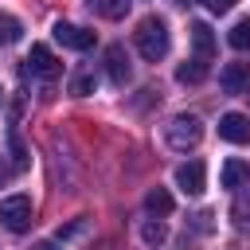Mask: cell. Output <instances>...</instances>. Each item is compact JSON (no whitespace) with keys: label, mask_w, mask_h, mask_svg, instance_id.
I'll return each mask as SVG.
<instances>
[{"label":"cell","mask_w":250,"mask_h":250,"mask_svg":"<svg viewBox=\"0 0 250 250\" xmlns=\"http://www.w3.org/2000/svg\"><path fill=\"white\" fill-rule=\"evenodd\" d=\"M133 43H137L141 59H148V62H160V59L168 55V47H172L168 23H164V20H156V16L141 20V23H137V31H133Z\"/></svg>","instance_id":"6da1fadb"},{"label":"cell","mask_w":250,"mask_h":250,"mask_svg":"<svg viewBox=\"0 0 250 250\" xmlns=\"http://www.w3.org/2000/svg\"><path fill=\"white\" fill-rule=\"evenodd\" d=\"M164 137H168V145H172L176 152H188V148H195V145L203 141V121H199L195 113H176V117L164 125Z\"/></svg>","instance_id":"7a4b0ae2"},{"label":"cell","mask_w":250,"mask_h":250,"mask_svg":"<svg viewBox=\"0 0 250 250\" xmlns=\"http://www.w3.org/2000/svg\"><path fill=\"white\" fill-rule=\"evenodd\" d=\"M0 223L8 227V230H27L31 227V199L27 195H8V199H0Z\"/></svg>","instance_id":"3957f363"},{"label":"cell","mask_w":250,"mask_h":250,"mask_svg":"<svg viewBox=\"0 0 250 250\" xmlns=\"http://www.w3.org/2000/svg\"><path fill=\"white\" fill-rule=\"evenodd\" d=\"M27 66H31L39 78H59V70H62V62L55 59V51H51L47 43H31V51H27Z\"/></svg>","instance_id":"277c9868"},{"label":"cell","mask_w":250,"mask_h":250,"mask_svg":"<svg viewBox=\"0 0 250 250\" xmlns=\"http://www.w3.org/2000/svg\"><path fill=\"white\" fill-rule=\"evenodd\" d=\"M105 70H109V82L113 86H125L133 78V62H129V55H125L121 43H109L105 47Z\"/></svg>","instance_id":"5b68a950"},{"label":"cell","mask_w":250,"mask_h":250,"mask_svg":"<svg viewBox=\"0 0 250 250\" xmlns=\"http://www.w3.org/2000/svg\"><path fill=\"white\" fill-rule=\"evenodd\" d=\"M55 39H59L62 47H70V51H90V47H94V31H86V27H78V23H66V20L55 23Z\"/></svg>","instance_id":"8992f818"},{"label":"cell","mask_w":250,"mask_h":250,"mask_svg":"<svg viewBox=\"0 0 250 250\" xmlns=\"http://www.w3.org/2000/svg\"><path fill=\"white\" fill-rule=\"evenodd\" d=\"M219 137L230 145H246L250 141V117L246 113H223L219 117Z\"/></svg>","instance_id":"52a82bcc"},{"label":"cell","mask_w":250,"mask_h":250,"mask_svg":"<svg viewBox=\"0 0 250 250\" xmlns=\"http://www.w3.org/2000/svg\"><path fill=\"white\" fill-rule=\"evenodd\" d=\"M176 184H180V191L199 195L203 184H207V168H203V160H188V164H180V168H176Z\"/></svg>","instance_id":"ba28073f"},{"label":"cell","mask_w":250,"mask_h":250,"mask_svg":"<svg viewBox=\"0 0 250 250\" xmlns=\"http://www.w3.org/2000/svg\"><path fill=\"white\" fill-rule=\"evenodd\" d=\"M246 82H250V62H227V66L219 70V86H223L227 94H242Z\"/></svg>","instance_id":"9c48e42d"},{"label":"cell","mask_w":250,"mask_h":250,"mask_svg":"<svg viewBox=\"0 0 250 250\" xmlns=\"http://www.w3.org/2000/svg\"><path fill=\"white\" fill-rule=\"evenodd\" d=\"M242 184H250V164L238 160V156H230V160L223 164V172H219V188L234 191V188H242Z\"/></svg>","instance_id":"30bf717a"},{"label":"cell","mask_w":250,"mask_h":250,"mask_svg":"<svg viewBox=\"0 0 250 250\" xmlns=\"http://www.w3.org/2000/svg\"><path fill=\"white\" fill-rule=\"evenodd\" d=\"M203 78H207V59H199V55L176 66V82H184V86H199Z\"/></svg>","instance_id":"8fae6325"},{"label":"cell","mask_w":250,"mask_h":250,"mask_svg":"<svg viewBox=\"0 0 250 250\" xmlns=\"http://www.w3.org/2000/svg\"><path fill=\"white\" fill-rule=\"evenodd\" d=\"M191 43H195V55L199 59H211L215 55V31L207 23H191Z\"/></svg>","instance_id":"7c38bea8"},{"label":"cell","mask_w":250,"mask_h":250,"mask_svg":"<svg viewBox=\"0 0 250 250\" xmlns=\"http://www.w3.org/2000/svg\"><path fill=\"white\" fill-rule=\"evenodd\" d=\"M86 4H90V12H98L105 20H121L129 12V0H86Z\"/></svg>","instance_id":"4fadbf2b"},{"label":"cell","mask_w":250,"mask_h":250,"mask_svg":"<svg viewBox=\"0 0 250 250\" xmlns=\"http://www.w3.org/2000/svg\"><path fill=\"white\" fill-rule=\"evenodd\" d=\"M145 207H148L152 215H172V207H176V203H172V195H168L164 188H152V191L145 195Z\"/></svg>","instance_id":"5bb4252c"},{"label":"cell","mask_w":250,"mask_h":250,"mask_svg":"<svg viewBox=\"0 0 250 250\" xmlns=\"http://www.w3.org/2000/svg\"><path fill=\"white\" fill-rule=\"evenodd\" d=\"M141 238H145L148 246H160V242L168 238V227H164V219H145V223H141Z\"/></svg>","instance_id":"9a60e30c"},{"label":"cell","mask_w":250,"mask_h":250,"mask_svg":"<svg viewBox=\"0 0 250 250\" xmlns=\"http://www.w3.org/2000/svg\"><path fill=\"white\" fill-rule=\"evenodd\" d=\"M227 43H230L234 51H250V16H246V20H238V23L227 31Z\"/></svg>","instance_id":"2e32d148"},{"label":"cell","mask_w":250,"mask_h":250,"mask_svg":"<svg viewBox=\"0 0 250 250\" xmlns=\"http://www.w3.org/2000/svg\"><path fill=\"white\" fill-rule=\"evenodd\" d=\"M23 35V23L16 20V16H8V12H0V47H8V43H16Z\"/></svg>","instance_id":"e0dca14e"},{"label":"cell","mask_w":250,"mask_h":250,"mask_svg":"<svg viewBox=\"0 0 250 250\" xmlns=\"http://www.w3.org/2000/svg\"><path fill=\"white\" fill-rule=\"evenodd\" d=\"M230 215H234V223H238V227H246V230H250V195H238Z\"/></svg>","instance_id":"ac0fdd59"},{"label":"cell","mask_w":250,"mask_h":250,"mask_svg":"<svg viewBox=\"0 0 250 250\" xmlns=\"http://www.w3.org/2000/svg\"><path fill=\"white\" fill-rule=\"evenodd\" d=\"M94 86H98V78H94L90 70H86V74H78V78L70 82V90H74L78 98H86V94H94Z\"/></svg>","instance_id":"d6986e66"},{"label":"cell","mask_w":250,"mask_h":250,"mask_svg":"<svg viewBox=\"0 0 250 250\" xmlns=\"http://www.w3.org/2000/svg\"><path fill=\"white\" fill-rule=\"evenodd\" d=\"M12 168H27V152H23V145L12 137Z\"/></svg>","instance_id":"ffe728a7"},{"label":"cell","mask_w":250,"mask_h":250,"mask_svg":"<svg viewBox=\"0 0 250 250\" xmlns=\"http://www.w3.org/2000/svg\"><path fill=\"white\" fill-rule=\"evenodd\" d=\"M203 4H207V12H215V16H227V12H230L238 0H203Z\"/></svg>","instance_id":"44dd1931"},{"label":"cell","mask_w":250,"mask_h":250,"mask_svg":"<svg viewBox=\"0 0 250 250\" xmlns=\"http://www.w3.org/2000/svg\"><path fill=\"white\" fill-rule=\"evenodd\" d=\"M82 230V223H70V227H59V238H70V234H78Z\"/></svg>","instance_id":"7402d4cb"},{"label":"cell","mask_w":250,"mask_h":250,"mask_svg":"<svg viewBox=\"0 0 250 250\" xmlns=\"http://www.w3.org/2000/svg\"><path fill=\"white\" fill-rule=\"evenodd\" d=\"M8 180H12V164H4V160H0V188H4Z\"/></svg>","instance_id":"603a6c76"},{"label":"cell","mask_w":250,"mask_h":250,"mask_svg":"<svg viewBox=\"0 0 250 250\" xmlns=\"http://www.w3.org/2000/svg\"><path fill=\"white\" fill-rule=\"evenodd\" d=\"M31 250H59V246H55V242H35Z\"/></svg>","instance_id":"cb8c5ba5"}]
</instances>
